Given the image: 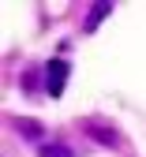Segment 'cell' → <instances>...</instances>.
Listing matches in <instances>:
<instances>
[{
	"label": "cell",
	"instance_id": "cell-1",
	"mask_svg": "<svg viewBox=\"0 0 146 157\" xmlns=\"http://www.w3.org/2000/svg\"><path fill=\"white\" fill-rule=\"evenodd\" d=\"M64 86H68V60H49L45 64V94L60 97Z\"/></svg>",
	"mask_w": 146,
	"mask_h": 157
},
{
	"label": "cell",
	"instance_id": "cell-2",
	"mask_svg": "<svg viewBox=\"0 0 146 157\" xmlns=\"http://www.w3.org/2000/svg\"><path fill=\"white\" fill-rule=\"evenodd\" d=\"M112 11V4H109V0H97V4L90 8V15H86V34H94L97 26H101V19H105Z\"/></svg>",
	"mask_w": 146,
	"mask_h": 157
},
{
	"label": "cell",
	"instance_id": "cell-3",
	"mask_svg": "<svg viewBox=\"0 0 146 157\" xmlns=\"http://www.w3.org/2000/svg\"><path fill=\"white\" fill-rule=\"evenodd\" d=\"M37 157H75L71 153V146H64V142H45L37 150Z\"/></svg>",
	"mask_w": 146,
	"mask_h": 157
},
{
	"label": "cell",
	"instance_id": "cell-4",
	"mask_svg": "<svg viewBox=\"0 0 146 157\" xmlns=\"http://www.w3.org/2000/svg\"><path fill=\"white\" fill-rule=\"evenodd\" d=\"M86 131L94 135V139H97V142H105V146H116V135H112V131H105V127H101V124H86Z\"/></svg>",
	"mask_w": 146,
	"mask_h": 157
},
{
	"label": "cell",
	"instance_id": "cell-5",
	"mask_svg": "<svg viewBox=\"0 0 146 157\" xmlns=\"http://www.w3.org/2000/svg\"><path fill=\"white\" fill-rule=\"evenodd\" d=\"M19 135H26V139H41V124H37V120H19Z\"/></svg>",
	"mask_w": 146,
	"mask_h": 157
},
{
	"label": "cell",
	"instance_id": "cell-6",
	"mask_svg": "<svg viewBox=\"0 0 146 157\" xmlns=\"http://www.w3.org/2000/svg\"><path fill=\"white\" fill-rule=\"evenodd\" d=\"M37 86V75H23V90H34Z\"/></svg>",
	"mask_w": 146,
	"mask_h": 157
}]
</instances>
